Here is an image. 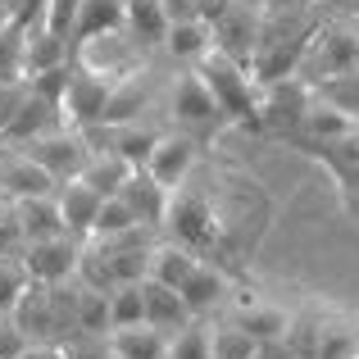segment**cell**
Segmentation results:
<instances>
[{"mask_svg":"<svg viewBox=\"0 0 359 359\" xmlns=\"http://www.w3.org/2000/svg\"><path fill=\"white\" fill-rule=\"evenodd\" d=\"M177 291H182L187 309H191V314L201 318V314H210V309L219 305L223 296H228V278H223L219 269H210V264L201 259V264H196V273H191V278H187Z\"/></svg>","mask_w":359,"mask_h":359,"instance_id":"obj_22","label":"cell"},{"mask_svg":"<svg viewBox=\"0 0 359 359\" xmlns=\"http://www.w3.org/2000/svg\"><path fill=\"white\" fill-rule=\"evenodd\" d=\"M109 346H114L118 359H168V332L150 323H132V327H114L109 332Z\"/></svg>","mask_w":359,"mask_h":359,"instance_id":"obj_20","label":"cell"},{"mask_svg":"<svg viewBox=\"0 0 359 359\" xmlns=\"http://www.w3.org/2000/svg\"><path fill=\"white\" fill-rule=\"evenodd\" d=\"M196 150H201V141H196L191 132H164L155 155L146 159V168L155 173V182H164L168 191H177L196 168Z\"/></svg>","mask_w":359,"mask_h":359,"instance_id":"obj_9","label":"cell"},{"mask_svg":"<svg viewBox=\"0 0 359 359\" xmlns=\"http://www.w3.org/2000/svg\"><path fill=\"white\" fill-rule=\"evenodd\" d=\"M27 269L23 259H14V255H0V314H14V305L23 300L27 291Z\"/></svg>","mask_w":359,"mask_h":359,"instance_id":"obj_33","label":"cell"},{"mask_svg":"<svg viewBox=\"0 0 359 359\" xmlns=\"http://www.w3.org/2000/svg\"><path fill=\"white\" fill-rule=\"evenodd\" d=\"M73 64H78V60H64V64H55V69H46V73H32L27 87L64 109V91H69V82H73Z\"/></svg>","mask_w":359,"mask_h":359,"instance_id":"obj_36","label":"cell"},{"mask_svg":"<svg viewBox=\"0 0 359 359\" xmlns=\"http://www.w3.org/2000/svg\"><path fill=\"white\" fill-rule=\"evenodd\" d=\"M78 9H82V0H46L41 23L50 27V32H60V36H69V41H73V23H78Z\"/></svg>","mask_w":359,"mask_h":359,"instance_id":"obj_38","label":"cell"},{"mask_svg":"<svg viewBox=\"0 0 359 359\" xmlns=\"http://www.w3.org/2000/svg\"><path fill=\"white\" fill-rule=\"evenodd\" d=\"M168 359H214L210 355V332L201 323H187L182 332L168 337Z\"/></svg>","mask_w":359,"mask_h":359,"instance_id":"obj_37","label":"cell"},{"mask_svg":"<svg viewBox=\"0 0 359 359\" xmlns=\"http://www.w3.org/2000/svg\"><path fill=\"white\" fill-rule=\"evenodd\" d=\"M23 36L27 27L0 14V82H18L23 78Z\"/></svg>","mask_w":359,"mask_h":359,"instance_id":"obj_29","label":"cell"},{"mask_svg":"<svg viewBox=\"0 0 359 359\" xmlns=\"http://www.w3.org/2000/svg\"><path fill=\"white\" fill-rule=\"evenodd\" d=\"M123 23H128L123 18V0H82L78 23H73V46L82 50V46L100 41V36H114Z\"/></svg>","mask_w":359,"mask_h":359,"instance_id":"obj_16","label":"cell"},{"mask_svg":"<svg viewBox=\"0 0 359 359\" xmlns=\"http://www.w3.org/2000/svg\"><path fill=\"white\" fill-rule=\"evenodd\" d=\"M196 73H201L205 87L214 91V100H219L223 118L237 123V128H259V100H264V87H259V78L250 73V64L232 60V55H223L219 46H214V50L205 55L201 64H196Z\"/></svg>","mask_w":359,"mask_h":359,"instance_id":"obj_1","label":"cell"},{"mask_svg":"<svg viewBox=\"0 0 359 359\" xmlns=\"http://www.w3.org/2000/svg\"><path fill=\"white\" fill-rule=\"evenodd\" d=\"M55 201H60L64 228H69L73 237H91V228H96V214H100V201H105V196H100L96 187H87L82 177H69V182H60Z\"/></svg>","mask_w":359,"mask_h":359,"instance_id":"obj_14","label":"cell"},{"mask_svg":"<svg viewBox=\"0 0 359 359\" xmlns=\"http://www.w3.org/2000/svg\"><path fill=\"white\" fill-rule=\"evenodd\" d=\"M114 82L118 78L109 69H96V64L78 60L73 64V82H69V91H64V123H73V128H82V132L100 128Z\"/></svg>","mask_w":359,"mask_h":359,"instance_id":"obj_3","label":"cell"},{"mask_svg":"<svg viewBox=\"0 0 359 359\" xmlns=\"http://www.w3.org/2000/svg\"><path fill=\"white\" fill-rule=\"evenodd\" d=\"M305 5H309V0H305Z\"/></svg>","mask_w":359,"mask_h":359,"instance_id":"obj_45","label":"cell"},{"mask_svg":"<svg viewBox=\"0 0 359 359\" xmlns=\"http://www.w3.org/2000/svg\"><path fill=\"white\" fill-rule=\"evenodd\" d=\"M18 359H64V351H60V346H36V341H32Z\"/></svg>","mask_w":359,"mask_h":359,"instance_id":"obj_41","label":"cell"},{"mask_svg":"<svg viewBox=\"0 0 359 359\" xmlns=\"http://www.w3.org/2000/svg\"><path fill=\"white\" fill-rule=\"evenodd\" d=\"M255 41H259V18H255V9L228 5L219 18H214V46H219L223 55H232V60L250 64Z\"/></svg>","mask_w":359,"mask_h":359,"instance_id":"obj_12","label":"cell"},{"mask_svg":"<svg viewBox=\"0 0 359 359\" xmlns=\"http://www.w3.org/2000/svg\"><path fill=\"white\" fill-rule=\"evenodd\" d=\"M255 351H259V341H255L245 327H219V332H210V355L214 359H250Z\"/></svg>","mask_w":359,"mask_h":359,"instance_id":"obj_34","label":"cell"},{"mask_svg":"<svg viewBox=\"0 0 359 359\" xmlns=\"http://www.w3.org/2000/svg\"><path fill=\"white\" fill-rule=\"evenodd\" d=\"M41 14H46V0H5V18H14L23 27H36Z\"/></svg>","mask_w":359,"mask_h":359,"instance_id":"obj_40","label":"cell"},{"mask_svg":"<svg viewBox=\"0 0 359 359\" xmlns=\"http://www.w3.org/2000/svg\"><path fill=\"white\" fill-rule=\"evenodd\" d=\"M164 228L173 232V241L191 245V250H205V245H214L219 237V214H214V201L205 191H196V187H177L173 196H168V219Z\"/></svg>","mask_w":359,"mask_h":359,"instance_id":"obj_4","label":"cell"},{"mask_svg":"<svg viewBox=\"0 0 359 359\" xmlns=\"http://www.w3.org/2000/svg\"><path fill=\"white\" fill-rule=\"evenodd\" d=\"M78 255L82 245L73 232H60V237H46V241H27L23 245V269L32 282H46V287H55V282H69L73 273H78Z\"/></svg>","mask_w":359,"mask_h":359,"instance_id":"obj_7","label":"cell"},{"mask_svg":"<svg viewBox=\"0 0 359 359\" xmlns=\"http://www.w3.org/2000/svg\"><path fill=\"white\" fill-rule=\"evenodd\" d=\"M132 228H141V223H137V214L128 210V201H123V196H105V201H100V214H96L91 237L109 241V237H123V232H132Z\"/></svg>","mask_w":359,"mask_h":359,"instance_id":"obj_30","label":"cell"},{"mask_svg":"<svg viewBox=\"0 0 359 359\" xmlns=\"http://www.w3.org/2000/svg\"><path fill=\"white\" fill-rule=\"evenodd\" d=\"M351 18H355V23H359V0H351Z\"/></svg>","mask_w":359,"mask_h":359,"instance_id":"obj_42","label":"cell"},{"mask_svg":"<svg viewBox=\"0 0 359 359\" xmlns=\"http://www.w3.org/2000/svg\"><path fill=\"white\" fill-rule=\"evenodd\" d=\"M27 346L32 341H27V332L14 323V314H0V359H18Z\"/></svg>","mask_w":359,"mask_h":359,"instance_id":"obj_39","label":"cell"},{"mask_svg":"<svg viewBox=\"0 0 359 359\" xmlns=\"http://www.w3.org/2000/svg\"><path fill=\"white\" fill-rule=\"evenodd\" d=\"M73 278H78L82 287H91V291H114V287H118L114 264H109L105 245H100V250H82V255H78V273H73Z\"/></svg>","mask_w":359,"mask_h":359,"instance_id":"obj_32","label":"cell"},{"mask_svg":"<svg viewBox=\"0 0 359 359\" xmlns=\"http://www.w3.org/2000/svg\"><path fill=\"white\" fill-rule=\"evenodd\" d=\"M18 219H23V237L27 241H46V237H60L64 228V214L55 196H32V201H18Z\"/></svg>","mask_w":359,"mask_h":359,"instance_id":"obj_24","label":"cell"},{"mask_svg":"<svg viewBox=\"0 0 359 359\" xmlns=\"http://www.w3.org/2000/svg\"><path fill=\"white\" fill-rule=\"evenodd\" d=\"M69 46H73L69 36L50 32L46 23L27 27V36H23V78L46 73V69H55V64H64V60H69Z\"/></svg>","mask_w":359,"mask_h":359,"instance_id":"obj_18","label":"cell"},{"mask_svg":"<svg viewBox=\"0 0 359 359\" xmlns=\"http://www.w3.org/2000/svg\"><path fill=\"white\" fill-rule=\"evenodd\" d=\"M314 105V87H309L305 78H282V82H269L264 87V100H259V132H278V137H287V132L300 128V118H305V109Z\"/></svg>","mask_w":359,"mask_h":359,"instance_id":"obj_5","label":"cell"},{"mask_svg":"<svg viewBox=\"0 0 359 359\" xmlns=\"http://www.w3.org/2000/svg\"><path fill=\"white\" fill-rule=\"evenodd\" d=\"M173 114H177V123H182V132H191V137L214 132L219 123H228V118H223V109H219V100H214V91L205 87L201 73H187V78L173 87Z\"/></svg>","mask_w":359,"mask_h":359,"instance_id":"obj_8","label":"cell"},{"mask_svg":"<svg viewBox=\"0 0 359 359\" xmlns=\"http://www.w3.org/2000/svg\"><path fill=\"white\" fill-rule=\"evenodd\" d=\"M109 323H114V327L146 323V296H141V282H123V287L109 291Z\"/></svg>","mask_w":359,"mask_h":359,"instance_id":"obj_31","label":"cell"},{"mask_svg":"<svg viewBox=\"0 0 359 359\" xmlns=\"http://www.w3.org/2000/svg\"><path fill=\"white\" fill-rule=\"evenodd\" d=\"M314 96H318V100H327L332 109H341V114L359 118V69H351V73H337V78H323V82H314Z\"/></svg>","mask_w":359,"mask_h":359,"instance_id":"obj_27","label":"cell"},{"mask_svg":"<svg viewBox=\"0 0 359 359\" xmlns=\"http://www.w3.org/2000/svg\"><path fill=\"white\" fill-rule=\"evenodd\" d=\"M164 46H168L173 60L201 64L205 55L214 50V23H210V18H173V23H168Z\"/></svg>","mask_w":359,"mask_h":359,"instance_id":"obj_17","label":"cell"},{"mask_svg":"<svg viewBox=\"0 0 359 359\" xmlns=\"http://www.w3.org/2000/svg\"><path fill=\"white\" fill-rule=\"evenodd\" d=\"M118 196L128 201V210L137 214L141 228H159V223L168 219V196H173V191H168L164 182H155L150 168H132L128 182L118 187Z\"/></svg>","mask_w":359,"mask_h":359,"instance_id":"obj_11","label":"cell"},{"mask_svg":"<svg viewBox=\"0 0 359 359\" xmlns=\"http://www.w3.org/2000/svg\"><path fill=\"white\" fill-rule=\"evenodd\" d=\"M351 69H359V32H351L341 23H318V32L309 36L305 55H300L296 78H305L314 87V82L351 73Z\"/></svg>","mask_w":359,"mask_h":359,"instance_id":"obj_2","label":"cell"},{"mask_svg":"<svg viewBox=\"0 0 359 359\" xmlns=\"http://www.w3.org/2000/svg\"><path fill=\"white\" fill-rule=\"evenodd\" d=\"M141 296H146V323L159 327V332L173 337V332H182L187 323H196V314L187 309V300H182L177 287H164V282L146 278L141 282Z\"/></svg>","mask_w":359,"mask_h":359,"instance_id":"obj_13","label":"cell"},{"mask_svg":"<svg viewBox=\"0 0 359 359\" xmlns=\"http://www.w3.org/2000/svg\"><path fill=\"white\" fill-rule=\"evenodd\" d=\"M123 18H128L123 27H132V36L141 46L168 36V5L164 0H123Z\"/></svg>","mask_w":359,"mask_h":359,"instance_id":"obj_23","label":"cell"},{"mask_svg":"<svg viewBox=\"0 0 359 359\" xmlns=\"http://www.w3.org/2000/svg\"><path fill=\"white\" fill-rule=\"evenodd\" d=\"M159 137H164V132H155V128H141V123H109V132H105V150H114V155H123L132 168H146V159L155 155Z\"/></svg>","mask_w":359,"mask_h":359,"instance_id":"obj_19","label":"cell"},{"mask_svg":"<svg viewBox=\"0 0 359 359\" xmlns=\"http://www.w3.org/2000/svg\"><path fill=\"white\" fill-rule=\"evenodd\" d=\"M255 5H269V0H255Z\"/></svg>","mask_w":359,"mask_h":359,"instance_id":"obj_43","label":"cell"},{"mask_svg":"<svg viewBox=\"0 0 359 359\" xmlns=\"http://www.w3.org/2000/svg\"><path fill=\"white\" fill-rule=\"evenodd\" d=\"M128 173H132V164L123 155H114V150H91V159H87V168H82V182L87 187H96L100 196H118V187L128 182Z\"/></svg>","mask_w":359,"mask_h":359,"instance_id":"obj_25","label":"cell"},{"mask_svg":"<svg viewBox=\"0 0 359 359\" xmlns=\"http://www.w3.org/2000/svg\"><path fill=\"white\" fill-rule=\"evenodd\" d=\"M201 255L182 241H168V245H150V278L164 282V287H182L187 278L196 273Z\"/></svg>","mask_w":359,"mask_h":359,"instance_id":"obj_21","label":"cell"},{"mask_svg":"<svg viewBox=\"0 0 359 359\" xmlns=\"http://www.w3.org/2000/svg\"><path fill=\"white\" fill-rule=\"evenodd\" d=\"M0 187H5L9 201H32V196H55L60 191V182L27 155H14L5 168H0Z\"/></svg>","mask_w":359,"mask_h":359,"instance_id":"obj_15","label":"cell"},{"mask_svg":"<svg viewBox=\"0 0 359 359\" xmlns=\"http://www.w3.org/2000/svg\"><path fill=\"white\" fill-rule=\"evenodd\" d=\"M237 327H245L255 341H282V337H287V318H282L278 309H264V305H250L237 318Z\"/></svg>","mask_w":359,"mask_h":359,"instance_id":"obj_35","label":"cell"},{"mask_svg":"<svg viewBox=\"0 0 359 359\" xmlns=\"http://www.w3.org/2000/svg\"><path fill=\"white\" fill-rule=\"evenodd\" d=\"M109 359H118V355H109Z\"/></svg>","mask_w":359,"mask_h":359,"instance_id":"obj_44","label":"cell"},{"mask_svg":"<svg viewBox=\"0 0 359 359\" xmlns=\"http://www.w3.org/2000/svg\"><path fill=\"white\" fill-rule=\"evenodd\" d=\"M60 128H64V109L55 105V100L36 96V91L27 87L23 105H18V114L9 118V128L0 132V141H14V146H27V141H36V137H50V132H60Z\"/></svg>","mask_w":359,"mask_h":359,"instance_id":"obj_10","label":"cell"},{"mask_svg":"<svg viewBox=\"0 0 359 359\" xmlns=\"http://www.w3.org/2000/svg\"><path fill=\"white\" fill-rule=\"evenodd\" d=\"M23 155H27V159H36V164H41L46 173L55 177V182H69V177H78L82 168H87L91 146H87V137H82V128H73V132H69V128H60V132H50V137L27 141Z\"/></svg>","mask_w":359,"mask_h":359,"instance_id":"obj_6","label":"cell"},{"mask_svg":"<svg viewBox=\"0 0 359 359\" xmlns=\"http://www.w3.org/2000/svg\"><path fill=\"white\" fill-rule=\"evenodd\" d=\"M141 105H146V82H141V73H128V78H118L114 91H109L105 123H100V128H109V123H132L141 114Z\"/></svg>","mask_w":359,"mask_h":359,"instance_id":"obj_26","label":"cell"},{"mask_svg":"<svg viewBox=\"0 0 359 359\" xmlns=\"http://www.w3.org/2000/svg\"><path fill=\"white\" fill-rule=\"evenodd\" d=\"M78 332H114L109 323V291H91L78 282V314H73Z\"/></svg>","mask_w":359,"mask_h":359,"instance_id":"obj_28","label":"cell"}]
</instances>
